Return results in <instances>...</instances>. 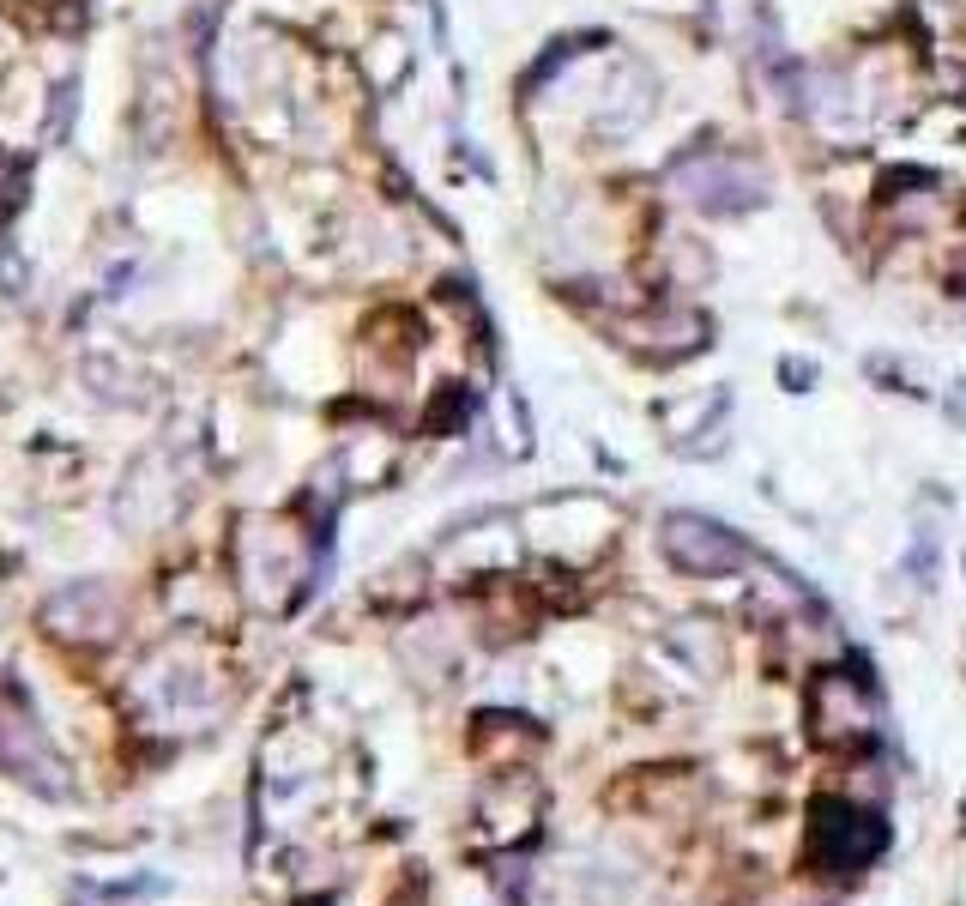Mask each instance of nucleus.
Listing matches in <instances>:
<instances>
[{
  "mask_svg": "<svg viewBox=\"0 0 966 906\" xmlns=\"http://www.w3.org/2000/svg\"><path fill=\"white\" fill-rule=\"evenodd\" d=\"M670 187L683 194V206H695L700 218H750V212H761L773 200L767 169H755L737 151H713V146L670 157Z\"/></svg>",
  "mask_w": 966,
  "mask_h": 906,
  "instance_id": "1",
  "label": "nucleus"
},
{
  "mask_svg": "<svg viewBox=\"0 0 966 906\" xmlns=\"http://www.w3.org/2000/svg\"><path fill=\"white\" fill-rule=\"evenodd\" d=\"M659 550L677 574L689 580H719V574H737L750 562V544L731 532L713 514H695V508H670L659 520Z\"/></svg>",
  "mask_w": 966,
  "mask_h": 906,
  "instance_id": "2",
  "label": "nucleus"
},
{
  "mask_svg": "<svg viewBox=\"0 0 966 906\" xmlns=\"http://www.w3.org/2000/svg\"><path fill=\"white\" fill-rule=\"evenodd\" d=\"M888 846L882 816H864L851 804H816V822H810V858L821 871H858Z\"/></svg>",
  "mask_w": 966,
  "mask_h": 906,
  "instance_id": "3",
  "label": "nucleus"
},
{
  "mask_svg": "<svg viewBox=\"0 0 966 906\" xmlns=\"http://www.w3.org/2000/svg\"><path fill=\"white\" fill-rule=\"evenodd\" d=\"M816 381H821L816 357H798V351L780 357V387H785V393H816Z\"/></svg>",
  "mask_w": 966,
  "mask_h": 906,
  "instance_id": "4",
  "label": "nucleus"
}]
</instances>
